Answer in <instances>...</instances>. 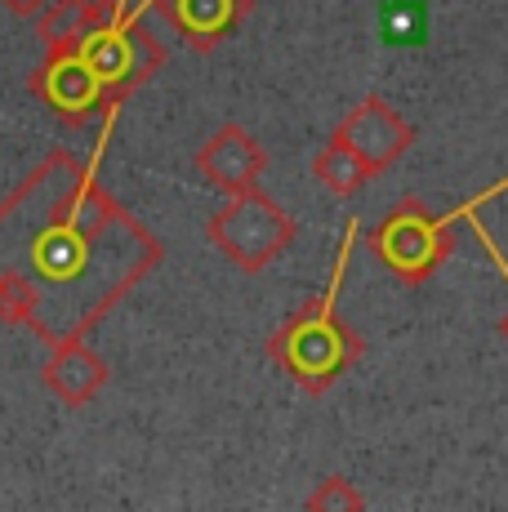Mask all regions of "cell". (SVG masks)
<instances>
[{
    "instance_id": "2",
    "label": "cell",
    "mask_w": 508,
    "mask_h": 512,
    "mask_svg": "<svg viewBox=\"0 0 508 512\" xmlns=\"http://www.w3.org/2000/svg\"><path fill=\"white\" fill-rule=\"evenodd\" d=\"M210 241L246 272H263L295 241V223L272 196L250 187V192L228 196V205L210 219Z\"/></svg>"
},
{
    "instance_id": "16",
    "label": "cell",
    "mask_w": 508,
    "mask_h": 512,
    "mask_svg": "<svg viewBox=\"0 0 508 512\" xmlns=\"http://www.w3.org/2000/svg\"><path fill=\"white\" fill-rule=\"evenodd\" d=\"M9 9H14V14H41L45 5H50V0H5Z\"/></svg>"
},
{
    "instance_id": "12",
    "label": "cell",
    "mask_w": 508,
    "mask_h": 512,
    "mask_svg": "<svg viewBox=\"0 0 508 512\" xmlns=\"http://www.w3.org/2000/svg\"><path fill=\"white\" fill-rule=\"evenodd\" d=\"M379 36L388 45H419L424 41V5H415V0H388L379 9Z\"/></svg>"
},
{
    "instance_id": "9",
    "label": "cell",
    "mask_w": 508,
    "mask_h": 512,
    "mask_svg": "<svg viewBox=\"0 0 508 512\" xmlns=\"http://www.w3.org/2000/svg\"><path fill=\"white\" fill-rule=\"evenodd\" d=\"M32 263H36V272L41 277H50V281H67V277H76V272L85 268V236L81 228H45L41 236H36V245H32Z\"/></svg>"
},
{
    "instance_id": "8",
    "label": "cell",
    "mask_w": 508,
    "mask_h": 512,
    "mask_svg": "<svg viewBox=\"0 0 508 512\" xmlns=\"http://www.w3.org/2000/svg\"><path fill=\"white\" fill-rule=\"evenodd\" d=\"M116 9H121V0H103V5H94V0H50L41 9V36L50 49H81L94 27L112 23L107 14H116Z\"/></svg>"
},
{
    "instance_id": "11",
    "label": "cell",
    "mask_w": 508,
    "mask_h": 512,
    "mask_svg": "<svg viewBox=\"0 0 508 512\" xmlns=\"http://www.w3.org/2000/svg\"><path fill=\"white\" fill-rule=\"evenodd\" d=\"M312 174H317V179L326 183L335 196H353V192H361V187H366V179H370L375 170H370V165L361 161V156H357L344 139H330V143L317 152V161H312Z\"/></svg>"
},
{
    "instance_id": "3",
    "label": "cell",
    "mask_w": 508,
    "mask_h": 512,
    "mask_svg": "<svg viewBox=\"0 0 508 512\" xmlns=\"http://www.w3.org/2000/svg\"><path fill=\"white\" fill-rule=\"evenodd\" d=\"M451 228L455 219H433L419 201H402L375 232H370V250L388 263L393 277H402L410 285L428 281L451 254Z\"/></svg>"
},
{
    "instance_id": "15",
    "label": "cell",
    "mask_w": 508,
    "mask_h": 512,
    "mask_svg": "<svg viewBox=\"0 0 508 512\" xmlns=\"http://www.w3.org/2000/svg\"><path fill=\"white\" fill-rule=\"evenodd\" d=\"M473 232H477V236H482V245H486V250H491V259H495V268H500V277L508 281V259H504V254H500V245H495V241H491V232H482V228H477V223H473ZM500 330H504V339H508V317L500 321Z\"/></svg>"
},
{
    "instance_id": "5",
    "label": "cell",
    "mask_w": 508,
    "mask_h": 512,
    "mask_svg": "<svg viewBox=\"0 0 508 512\" xmlns=\"http://www.w3.org/2000/svg\"><path fill=\"white\" fill-rule=\"evenodd\" d=\"M32 90L41 94L58 116H72L76 121V116H85L94 103H99V94L107 85L81 49H54V54L45 58L41 72L32 76Z\"/></svg>"
},
{
    "instance_id": "13",
    "label": "cell",
    "mask_w": 508,
    "mask_h": 512,
    "mask_svg": "<svg viewBox=\"0 0 508 512\" xmlns=\"http://www.w3.org/2000/svg\"><path fill=\"white\" fill-rule=\"evenodd\" d=\"M32 303H36V290L23 277H0V317L18 321L32 312Z\"/></svg>"
},
{
    "instance_id": "14",
    "label": "cell",
    "mask_w": 508,
    "mask_h": 512,
    "mask_svg": "<svg viewBox=\"0 0 508 512\" xmlns=\"http://www.w3.org/2000/svg\"><path fill=\"white\" fill-rule=\"evenodd\" d=\"M361 504H366V499H361L344 477H330L317 495H308V508H361Z\"/></svg>"
},
{
    "instance_id": "10",
    "label": "cell",
    "mask_w": 508,
    "mask_h": 512,
    "mask_svg": "<svg viewBox=\"0 0 508 512\" xmlns=\"http://www.w3.org/2000/svg\"><path fill=\"white\" fill-rule=\"evenodd\" d=\"M174 14V23L192 36L197 45H210L237 23L241 0H165Z\"/></svg>"
},
{
    "instance_id": "1",
    "label": "cell",
    "mask_w": 508,
    "mask_h": 512,
    "mask_svg": "<svg viewBox=\"0 0 508 512\" xmlns=\"http://www.w3.org/2000/svg\"><path fill=\"white\" fill-rule=\"evenodd\" d=\"M268 352L295 374L304 388L321 392L357 357V339L335 321L330 303H312V308H304L295 321H286V326L272 334Z\"/></svg>"
},
{
    "instance_id": "4",
    "label": "cell",
    "mask_w": 508,
    "mask_h": 512,
    "mask_svg": "<svg viewBox=\"0 0 508 512\" xmlns=\"http://www.w3.org/2000/svg\"><path fill=\"white\" fill-rule=\"evenodd\" d=\"M335 139H344L361 161L379 174V170H388V165H393L410 143H415V130H410L406 116H397L384 98L370 94V98H361L344 121H339Z\"/></svg>"
},
{
    "instance_id": "6",
    "label": "cell",
    "mask_w": 508,
    "mask_h": 512,
    "mask_svg": "<svg viewBox=\"0 0 508 512\" xmlns=\"http://www.w3.org/2000/svg\"><path fill=\"white\" fill-rule=\"evenodd\" d=\"M197 165L219 192L237 196V192H250L254 179L263 174V147L254 143L241 125H223L197 152Z\"/></svg>"
},
{
    "instance_id": "7",
    "label": "cell",
    "mask_w": 508,
    "mask_h": 512,
    "mask_svg": "<svg viewBox=\"0 0 508 512\" xmlns=\"http://www.w3.org/2000/svg\"><path fill=\"white\" fill-rule=\"evenodd\" d=\"M103 379H107L103 357H94V352L85 348L81 339L58 343L54 357H50V366H45V383H50V388L67 401V406H85V401H90L94 392L103 388Z\"/></svg>"
}]
</instances>
